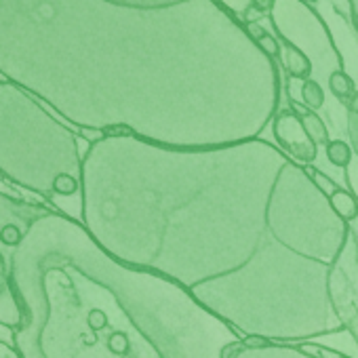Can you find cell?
Listing matches in <instances>:
<instances>
[{
	"instance_id": "cell-1",
	"label": "cell",
	"mask_w": 358,
	"mask_h": 358,
	"mask_svg": "<svg viewBox=\"0 0 358 358\" xmlns=\"http://www.w3.org/2000/svg\"><path fill=\"white\" fill-rule=\"evenodd\" d=\"M268 141L257 137L245 171L249 141L234 143L228 169L226 145L186 148V169L171 173L164 188H127L83 162V226L93 241L124 266L160 274L201 293L224 276L211 312L245 335L247 291H253L255 333L276 345H295L343 331L329 299V272L341 255L350 224L303 166L282 150L238 188Z\"/></svg>"
},
{
	"instance_id": "cell-2",
	"label": "cell",
	"mask_w": 358,
	"mask_h": 358,
	"mask_svg": "<svg viewBox=\"0 0 358 358\" xmlns=\"http://www.w3.org/2000/svg\"><path fill=\"white\" fill-rule=\"evenodd\" d=\"M22 308V358H222L245 339L173 280L120 264L85 226L49 209L3 253Z\"/></svg>"
},
{
	"instance_id": "cell-3",
	"label": "cell",
	"mask_w": 358,
	"mask_h": 358,
	"mask_svg": "<svg viewBox=\"0 0 358 358\" xmlns=\"http://www.w3.org/2000/svg\"><path fill=\"white\" fill-rule=\"evenodd\" d=\"M78 135L11 85L0 87V175L51 203L83 192Z\"/></svg>"
},
{
	"instance_id": "cell-4",
	"label": "cell",
	"mask_w": 358,
	"mask_h": 358,
	"mask_svg": "<svg viewBox=\"0 0 358 358\" xmlns=\"http://www.w3.org/2000/svg\"><path fill=\"white\" fill-rule=\"evenodd\" d=\"M276 36H285L295 47H299L312 64L320 59L322 66L343 68V57L324 26L322 17L301 0H278L274 13L270 15Z\"/></svg>"
},
{
	"instance_id": "cell-5",
	"label": "cell",
	"mask_w": 358,
	"mask_h": 358,
	"mask_svg": "<svg viewBox=\"0 0 358 358\" xmlns=\"http://www.w3.org/2000/svg\"><path fill=\"white\" fill-rule=\"evenodd\" d=\"M335 316L358 345V243L350 224V238L333 264L327 280Z\"/></svg>"
},
{
	"instance_id": "cell-6",
	"label": "cell",
	"mask_w": 358,
	"mask_h": 358,
	"mask_svg": "<svg viewBox=\"0 0 358 358\" xmlns=\"http://www.w3.org/2000/svg\"><path fill=\"white\" fill-rule=\"evenodd\" d=\"M272 137L278 143V148L301 166H310L318 158V145L308 135L301 116L291 110H278V114L272 120Z\"/></svg>"
},
{
	"instance_id": "cell-7",
	"label": "cell",
	"mask_w": 358,
	"mask_h": 358,
	"mask_svg": "<svg viewBox=\"0 0 358 358\" xmlns=\"http://www.w3.org/2000/svg\"><path fill=\"white\" fill-rule=\"evenodd\" d=\"M0 322L11 324L13 329H17L22 322V308H20V301L11 287L7 259H5L3 251H0Z\"/></svg>"
},
{
	"instance_id": "cell-8",
	"label": "cell",
	"mask_w": 358,
	"mask_h": 358,
	"mask_svg": "<svg viewBox=\"0 0 358 358\" xmlns=\"http://www.w3.org/2000/svg\"><path fill=\"white\" fill-rule=\"evenodd\" d=\"M276 38H278L280 45H282L280 64H282V68H285V72H287V78L299 80V83L310 80L312 74H314V64H312V59H310L299 47H295L291 41H287L285 36H276Z\"/></svg>"
},
{
	"instance_id": "cell-9",
	"label": "cell",
	"mask_w": 358,
	"mask_h": 358,
	"mask_svg": "<svg viewBox=\"0 0 358 358\" xmlns=\"http://www.w3.org/2000/svg\"><path fill=\"white\" fill-rule=\"evenodd\" d=\"M289 108H291V110H295V112L301 116L303 127H306L308 135L312 137V141H314L318 148H327V143L331 141V135H329V127H327V122L318 116V112H312V110L303 108V106H301V103H297L295 99H291V101H289Z\"/></svg>"
},
{
	"instance_id": "cell-10",
	"label": "cell",
	"mask_w": 358,
	"mask_h": 358,
	"mask_svg": "<svg viewBox=\"0 0 358 358\" xmlns=\"http://www.w3.org/2000/svg\"><path fill=\"white\" fill-rule=\"evenodd\" d=\"M327 87H329L331 95H333L343 108H348V106L352 103V99L356 97V93H358L356 83H354V78L345 72V68H339V70L331 72L329 78H327Z\"/></svg>"
},
{
	"instance_id": "cell-11",
	"label": "cell",
	"mask_w": 358,
	"mask_h": 358,
	"mask_svg": "<svg viewBox=\"0 0 358 358\" xmlns=\"http://www.w3.org/2000/svg\"><path fill=\"white\" fill-rule=\"evenodd\" d=\"M245 28H247L249 36L255 41V45L264 51V55H268L272 62H280V57H282V45H280V41L272 32H268L266 28H262L255 22L245 24Z\"/></svg>"
},
{
	"instance_id": "cell-12",
	"label": "cell",
	"mask_w": 358,
	"mask_h": 358,
	"mask_svg": "<svg viewBox=\"0 0 358 358\" xmlns=\"http://www.w3.org/2000/svg\"><path fill=\"white\" fill-rule=\"evenodd\" d=\"M329 205L333 209V213L343 220L345 224H354L358 220V201L354 199V194L348 188H339L331 199Z\"/></svg>"
},
{
	"instance_id": "cell-13",
	"label": "cell",
	"mask_w": 358,
	"mask_h": 358,
	"mask_svg": "<svg viewBox=\"0 0 358 358\" xmlns=\"http://www.w3.org/2000/svg\"><path fill=\"white\" fill-rule=\"evenodd\" d=\"M324 156H327L329 164H333L335 169L345 171V169L350 166L352 158H354V150H352V145H350L345 139H339V137H337V139H331V141L327 143Z\"/></svg>"
},
{
	"instance_id": "cell-14",
	"label": "cell",
	"mask_w": 358,
	"mask_h": 358,
	"mask_svg": "<svg viewBox=\"0 0 358 358\" xmlns=\"http://www.w3.org/2000/svg\"><path fill=\"white\" fill-rule=\"evenodd\" d=\"M299 93H301V106H303V108H308V110H312V112L322 110V106H324V101H327V93H324L322 85H320L318 80H314V78L303 80Z\"/></svg>"
},
{
	"instance_id": "cell-15",
	"label": "cell",
	"mask_w": 358,
	"mask_h": 358,
	"mask_svg": "<svg viewBox=\"0 0 358 358\" xmlns=\"http://www.w3.org/2000/svg\"><path fill=\"white\" fill-rule=\"evenodd\" d=\"M303 169H306V173L310 175V179L314 182V186H316V188H318L327 199H331V196L341 188V186L335 182V179H333V177H329L324 171H320V169H316V166H312V164H310V166H303Z\"/></svg>"
},
{
	"instance_id": "cell-16",
	"label": "cell",
	"mask_w": 358,
	"mask_h": 358,
	"mask_svg": "<svg viewBox=\"0 0 358 358\" xmlns=\"http://www.w3.org/2000/svg\"><path fill=\"white\" fill-rule=\"evenodd\" d=\"M345 133L350 137L354 156H358V93L352 99V103L345 108Z\"/></svg>"
},
{
	"instance_id": "cell-17",
	"label": "cell",
	"mask_w": 358,
	"mask_h": 358,
	"mask_svg": "<svg viewBox=\"0 0 358 358\" xmlns=\"http://www.w3.org/2000/svg\"><path fill=\"white\" fill-rule=\"evenodd\" d=\"M276 3H278V0H249V7L245 9L243 17H247L253 11H255L257 17H266V15L270 17L274 13V9H276Z\"/></svg>"
},
{
	"instance_id": "cell-18",
	"label": "cell",
	"mask_w": 358,
	"mask_h": 358,
	"mask_svg": "<svg viewBox=\"0 0 358 358\" xmlns=\"http://www.w3.org/2000/svg\"><path fill=\"white\" fill-rule=\"evenodd\" d=\"M343 175H345V186H348V190L354 194V199L358 201V156H354L352 158V162H350V166L343 171Z\"/></svg>"
},
{
	"instance_id": "cell-19",
	"label": "cell",
	"mask_w": 358,
	"mask_h": 358,
	"mask_svg": "<svg viewBox=\"0 0 358 358\" xmlns=\"http://www.w3.org/2000/svg\"><path fill=\"white\" fill-rule=\"evenodd\" d=\"M243 345H245L247 350H262V348L272 345V341L266 339V337H262V335H247V337L243 339Z\"/></svg>"
},
{
	"instance_id": "cell-20",
	"label": "cell",
	"mask_w": 358,
	"mask_h": 358,
	"mask_svg": "<svg viewBox=\"0 0 358 358\" xmlns=\"http://www.w3.org/2000/svg\"><path fill=\"white\" fill-rule=\"evenodd\" d=\"M0 343H7L15 348V329L11 324L0 322Z\"/></svg>"
},
{
	"instance_id": "cell-21",
	"label": "cell",
	"mask_w": 358,
	"mask_h": 358,
	"mask_svg": "<svg viewBox=\"0 0 358 358\" xmlns=\"http://www.w3.org/2000/svg\"><path fill=\"white\" fill-rule=\"evenodd\" d=\"M0 358H22V356H20V352L13 345L0 343Z\"/></svg>"
},
{
	"instance_id": "cell-22",
	"label": "cell",
	"mask_w": 358,
	"mask_h": 358,
	"mask_svg": "<svg viewBox=\"0 0 358 358\" xmlns=\"http://www.w3.org/2000/svg\"><path fill=\"white\" fill-rule=\"evenodd\" d=\"M348 9H350V17H352V24L358 32V0H348Z\"/></svg>"
},
{
	"instance_id": "cell-23",
	"label": "cell",
	"mask_w": 358,
	"mask_h": 358,
	"mask_svg": "<svg viewBox=\"0 0 358 358\" xmlns=\"http://www.w3.org/2000/svg\"><path fill=\"white\" fill-rule=\"evenodd\" d=\"M301 3H306V5H314V3H318V0H301Z\"/></svg>"
},
{
	"instance_id": "cell-24",
	"label": "cell",
	"mask_w": 358,
	"mask_h": 358,
	"mask_svg": "<svg viewBox=\"0 0 358 358\" xmlns=\"http://www.w3.org/2000/svg\"><path fill=\"white\" fill-rule=\"evenodd\" d=\"M354 236H356V243H358V230H354Z\"/></svg>"
},
{
	"instance_id": "cell-25",
	"label": "cell",
	"mask_w": 358,
	"mask_h": 358,
	"mask_svg": "<svg viewBox=\"0 0 358 358\" xmlns=\"http://www.w3.org/2000/svg\"><path fill=\"white\" fill-rule=\"evenodd\" d=\"M339 358H354V356H345V354H341Z\"/></svg>"
}]
</instances>
